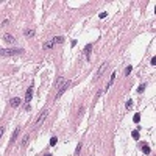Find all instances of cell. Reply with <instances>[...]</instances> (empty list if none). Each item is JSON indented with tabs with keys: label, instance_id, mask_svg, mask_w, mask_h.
I'll return each instance as SVG.
<instances>
[{
	"label": "cell",
	"instance_id": "obj_18",
	"mask_svg": "<svg viewBox=\"0 0 156 156\" xmlns=\"http://www.w3.org/2000/svg\"><path fill=\"white\" fill-rule=\"evenodd\" d=\"M131 70H133V67H131V66H128V67L125 69V77H128V75L131 74Z\"/></svg>",
	"mask_w": 156,
	"mask_h": 156
},
{
	"label": "cell",
	"instance_id": "obj_15",
	"mask_svg": "<svg viewBox=\"0 0 156 156\" xmlns=\"http://www.w3.org/2000/svg\"><path fill=\"white\" fill-rule=\"evenodd\" d=\"M28 139H30V134H25L24 137H22V145H24V147L27 145V142H28Z\"/></svg>",
	"mask_w": 156,
	"mask_h": 156
},
{
	"label": "cell",
	"instance_id": "obj_6",
	"mask_svg": "<svg viewBox=\"0 0 156 156\" xmlns=\"http://www.w3.org/2000/svg\"><path fill=\"white\" fill-rule=\"evenodd\" d=\"M3 41H5L6 44H14V42H16V38L13 34H9V33H5V34H3Z\"/></svg>",
	"mask_w": 156,
	"mask_h": 156
},
{
	"label": "cell",
	"instance_id": "obj_16",
	"mask_svg": "<svg viewBox=\"0 0 156 156\" xmlns=\"http://www.w3.org/2000/svg\"><path fill=\"white\" fill-rule=\"evenodd\" d=\"M133 120H134L136 123H139V122H141V114H139V112H136L134 117H133Z\"/></svg>",
	"mask_w": 156,
	"mask_h": 156
},
{
	"label": "cell",
	"instance_id": "obj_8",
	"mask_svg": "<svg viewBox=\"0 0 156 156\" xmlns=\"http://www.w3.org/2000/svg\"><path fill=\"white\" fill-rule=\"evenodd\" d=\"M106 67H108V62H103V64H102V67L98 69V72H97V74H95V78L102 77V75L105 74V69H106Z\"/></svg>",
	"mask_w": 156,
	"mask_h": 156
},
{
	"label": "cell",
	"instance_id": "obj_21",
	"mask_svg": "<svg viewBox=\"0 0 156 156\" xmlns=\"http://www.w3.org/2000/svg\"><path fill=\"white\" fill-rule=\"evenodd\" d=\"M127 108H128V109L133 108V100H131V98H128V100H127Z\"/></svg>",
	"mask_w": 156,
	"mask_h": 156
},
{
	"label": "cell",
	"instance_id": "obj_5",
	"mask_svg": "<svg viewBox=\"0 0 156 156\" xmlns=\"http://www.w3.org/2000/svg\"><path fill=\"white\" fill-rule=\"evenodd\" d=\"M33 89H34V84L31 83V84L28 86V89H27V95H25V102H27V103L33 98Z\"/></svg>",
	"mask_w": 156,
	"mask_h": 156
},
{
	"label": "cell",
	"instance_id": "obj_22",
	"mask_svg": "<svg viewBox=\"0 0 156 156\" xmlns=\"http://www.w3.org/2000/svg\"><path fill=\"white\" fill-rule=\"evenodd\" d=\"M106 16H108V13H106V11H103V13H102V14H100V19H105Z\"/></svg>",
	"mask_w": 156,
	"mask_h": 156
},
{
	"label": "cell",
	"instance_id": "obj_13",
	"mask_svg": "<svg viewBox=\"0 0 156 156\" xmlns=\"http://www.w3.org/2000/svg\"><path fill=\"white\" fill-rule=\"evenodd\" d=\"M145 88H147V83H142V84H139V88H137V94H142V92L145 91Z\"/></svg>",
	"mask_w": 156,
	"mask_h": 156
},
{
	"label": "cell",
	"instance_id": "obj_14",
	"mask_svg": "<svg viewBox=\"0 0 156 156\" xmlns=\"http://www.w3.org/2000/svg\"><path fill=\"white\" fill-rule=\"evenodd\" d=\"M150 147H148V145H142V153L144 155H150Z\"/></svg>",
	"mask_w": 156,
	"mask_h": 156
},
{
	"label": "cell",
	"instance_id": "obj_9",
	"mask_svg": "<svg viewBox=\"0 0 156 156\" xmlns=\"http://www.w3.org/2000/svg\"><path fill=\"white\" fill-rule=\"evenodd\" d=\"M91 50H92V44H88L84 47V53H86V58H88V61H89V58H91Z\"/></svg>",
	"mask_w": 156,
	"mask_h": 156
},
{
	"label": "cell",
	"instance_id": "obj_24",
	"mask_svg": "<svg viewBox=\"0 0 156 156\" xmlns=\"http://www.w3.org/2000/svg\"><path fill=\"white\" fill-rule=\"evenodd\" d=\"M150 62H151V66H155V64H156V58H151Z\"/></svg>",
	"mask_w": 156,
	"mask_h": 156
},
{
	"label": "cell",
	"instance_id": "obj_17",
	"mask_svg": "<svg viewBox=\"0 0 156 156\" xmlns=\"http://www.w3.org/2000/svg\"><path fill=\"white\" fill-rule=\"evenodd\" d=\"M131 136H133V139H136V141H137V139H139V131L137 130L131 131Z\"/></svg>",
	"mask_w": 156,
	"mask_h": 156
},
{
	"label": "cell",
	"instance_id": "obj_7",
	"mask_svg": "<svg viewBox=\"0 0 156 156\" xmlns=\"http://www.w3.org/2000/svg\"><path fill=\"white\" fill-rule=\"evenodd\" d=\"M20 103H22V98H19V97H14V98H11V100H9V105H11L13 108L19 106Z\"/></svg>",
	"mask_w": 156,
	"mask_h": 156
},
{
	"label": "cell",
	"instance_id": "obj_10",
	"mask_svg": "<svg viewBox=\"0 0 156 156\" xmlns=\"http://www.w3.org/2000/svg\"><path fill=\"white\" fill-rule=\"evenodd\" d=\"M19 134H20V128H16V130H14V133H13V136H11V144H13V142H16V139H17V136Z\"/></svg>",
	"mask_w": 156,
	"mask_h": 156
},
{
	"label": "cell",
	"instance_id": "obj_23",
	"mask_svg": "<svg viewBox=\"0 0 156 156\" xmlns=\"http://www.w3.org/2000/svg\"><path fill=\"white\" fill-rule=\"evenodd\" d=\"M3 133H5V128H3V127H0V137L3 136Z\"/></svg>",
	"mask_w": 156,
	"mask_h": 156
},
{
	"label": "cell",
	"instance_id": "obj_19",
	"mask_svg": "<svg viewBox=\"0 0 156 156\" xmlns=\"http://www.w3.org/2000/svg\"><path fill=\"white\" fill-rule=\"evenodd\" d=\"M56 142H58V137H56V136H53V137L50 139V145H56Z\"/></svg>",
	"mask_w": 156,
	"mask_h": 156
},
{
	"label": "cell",
	"instance_id": "obj_1",
	"mask_svg": "<svg viewBox=\"0 0 156 156\" xmlns=\"http://www.w3.org/2000/svg\"><path fill=\"white\" fill-rule=\"evenodd\" d=\"M70 84H72L70 80H64V78L61 80V83L58 84V92H56V97H55L56 100H59V98H61V95L64 94V92L67 91L69 88H70Z\"/></svg>",
	"mask_w": 156,
	"mask_h": 156
},
{
	"label": "cell",
	"instance_id": "obj_20",
	"mask_svg": "<svg viewBox=\"0 0 156 156\" xmlns=\"http://www.w3.org/2000/svg\"><path fill=\"white\" fill-rule=\"evenodd\" d=\"M80 151H81V144H78V145H77V150H75V156H78V155H80Z\"/></svg>",
	"mask_w": 156,
	"mask_h": 156
},
{
	"label": "cell",
	"instance_id": "obj_3",
	"mask_svg": "<svg viewBox=\"0 0 156 156\" xmlns=\"http://www.w3.org/2000/svg\"><path fill=\"white\" fill-rule=\"evenodd\" d=\"M24 53V48H0V56H14Z\"/></svg>",
	"mask_w": 156,
	"mask_h": 156
},
{
	"label": "cell",
	"instance_id": "obj_25",
	"mask_svg": "<svg viewBox=\"0 0 156 156\" xmlns=\"http://www.w3.org/2000/svg\"><path fill=\"white\" fill-rule=\"evenodd\" d=\"M44 156H53V155H50V153H45V155H44Z\"/></svg>",
	"mask_w": 156,
	"mask_h": 156
},
{
	"label": "cell",
	"instance_id": "obj_2",
	"mask_svg": "<svg viewBox=\"0 0 156 156\" xmlns=\"http://www.w3.org/2000/svg\"><path fill=\"white\" fill-rule=\"evenodd\" d=\"M59 42H64V38H62V36H55L53 39H50V41L44 42L42 48H44V50H50V48L55 47V44H59Z\"/></svg>",
	"mask_w": 156,
	"mask_h": 156
},
{
	"label": "cell",
	"instance_id": "obj_4",
	"mask_svg": "<svg viewBox=\"0 0 156 156\" xmlns=\"http://www.w3.org/2000/svg\"><path fill=\"white\" fill-rule=\"evenodd\" d=\"M47 114H48V111H47V109H44V111H42V114L39 115V119H38V120H36V123H34V128L41 127V125L44 123V120H45V119H47Z\"/></svg>",
	"mask_w": 156,
	"mask_h": 156
},
{
	"label": "cell",
	"instance_id": "obj_12",
	"mask_svg": "<svg viewBox=\"0 0 156 156\" xmlns=\"http://www.w3.org/2000/svg\"><path fill=\"white\" fill-rule=\"evenodd\" d=\"M24 34L27 36V38H33V36H34V30L28 28V30H25V31H24Z\"/></svg>",
	"mask_w": 156,
	"mask_h": 156
},
{
	"label": "cell",
	"instance_id": "obj_11",
	"mask_svg": "<svg viewBox=\"0 0 156 156\" xmlns=\"http://www.w3.org/2000/svg\"><path fill=\"white\" fill-rule=\"evenodd\" d=\"M114 80H115V74L112 72V75H111V78H109V83L106 84V88H105V91H109V88L112 86V83H114Z\"/></svg>",
	"mask_w": 156,
	"mask_h": 156
}]
</instances>
